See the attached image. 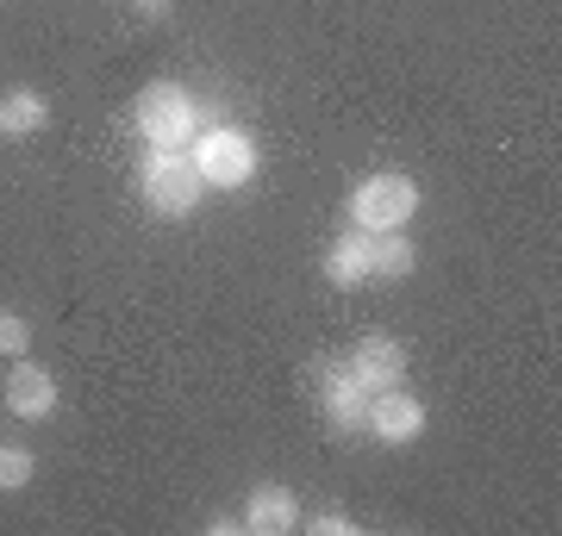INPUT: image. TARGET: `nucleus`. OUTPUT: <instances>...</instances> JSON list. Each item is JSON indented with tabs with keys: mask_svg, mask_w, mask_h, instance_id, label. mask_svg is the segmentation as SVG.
I'll use <instances>...</instances> for the list:
<instances>
[{
	"mask_svg": "<svg viewBox=\"0 0 562 536\" xmlns=\"http://www.w3.org/2000/svg\"><path fill=\"white\" fill-rule=\"evenodd\" d=\"M138 187H144V206L162 213V219H188V213L201 206V194H206V181H201V169H194L188 150H150Z\"/></svg>",
	"mask_w": 562,
	"mask_h": 536,
	"instance_id": "obj_2",
	"label": "nucleus"
},
{
	"mask_svg": "<svg viewBox=\"0 0 562 536\" xmlns=\"http://www.w3.org/2000/svg\"><path fill=\"white\" fill-rule=\"evenodd\" d=\"M44 119H50L44 94H32V88L0 94V138H32V132H44Z\"/></svg>",
	"mask_w": 562,
	"mask_h": 536,
	"instance_id": "obj_12",
	"label": "nucleus"
},
{
	"mask_svg": "<svg viewBox=\"0 0 562 536\" xmlns=\"http://www.w3.org/2000/svg\"><path fill=\"white\" fill-rule=\"evenodd\" d=\"M362 431L369 437H382L387 449H401L425 431V406L406 387H387V394H369V412H362Z\"/></svg>",
	"mask_w": 562,
	"mask_h": 536,
	"instance_id": "obj_6",
	"label": "nucleus"
},
{
	"mask_svg": "<svg viewBox=\"0 0 562 536\" xmlns=\"http://www.w3.org/2000/svg\"><path fill=\"white\" fill-rule=\"evenodd\" d=\"M350 375H357L362 394H387V387H406V350L401 338H387V331H362L350 343V362H344Z\"/></svg>",
	"mask_w": 562,
	"mask_h": 536,
	"instance_id": "obj_5",
	"label": "nucleus"
},
{
	"mask_svg": "<svg viewBox=\"0 0 562 536\" xmlns=\"http://www.w3.org/2000/svg\"><path fill=\"white\" fill-rule=\"evenodd\" d=\"M32 475H38L32 449H25V443H0V493H20V487H32Z\"/></svg>",
	"mask_w": 562,
	"mask_h": 536,
	"instance_id": "obj_13",
	"label": "nucleus"
},
{
	"mask_svg": "<svg viewBox=\"0 0 562 536\" xmlns=\"http://www.w3.org/2000/svg\"><path fill=\"white\" fill-rule=\"evenodd\" d=\"M32 350V324L20 312H0V356H25Z\"/></svg>",
	"mask_w": 562,
	"mask_h": 536,
	"instance_id": "obj_14",
	"label": "nucleus"
},
{
	"mask_svg": "<svg viewBox=\"0 0 562 536\" xmlns=\"http://www.w3.org/2000/svg\"><path fill=\"white\" fill-rule=\"evenodd\" d=\"M413 262H419V250H413L406 231H369V275L406 281L413 275Z\"/></svg>",
	"mask_w": 562,
	"mask_h": 536,
	"instance_id": "obj_11",
	"label": "nucleus"
},
{
	"mask_svg": "<svg viewBox=\"0 0 562 536\" xmlns=\"http://www.w3.org/2000/svg\"><path fill=\"white\" fill-rule=\"evenodd\" d=\"M238 524H244L250 536H288L294 524H301V499L288 493L281 480H262V487H250Z\"/></svg>",
	"mask_w": 562,
	"mask_h": 536,
	"instance_id": "obj_7",
	"label": "nucleus"
},
{
	"mask_svg": "<svg viewBox=\"0 0 562 536\" xmlns=\"http://www.w3.org/2000/svg\"><path fill=\"white\" fill-rule=\"evenodd\" d=\"M132 7H138L144 20H162V13H169V0H132Z\"/></svg>",
	"mask_w": 562,
	"mask_h": 536,
	"instance_id": "obj_16",
	"label": "nucleus"
},
{
	"mask_svg": "<svg viewBox=\"0 0 562 536\" xmlns=\"http://www.w3.org/2000/svg\"><path fill=\"white\" fill-rule=\"evenodd\" d=\"M306 531L313 536H344V531H357V524H350L344 512H319V517H306Z\"/></svg>",
	"mask_w": 562,
	"mask_h": 536,
	"instance_id": "obj_15",
	"label": "nucleus"
},
{
	"mask_svg": "<svg viewBox=\"0 0 562 536\" xmlns=\"http://www.w3.org/2000/svg\"><path fill=\"white\" fill-rule=\"evenodd\" d=\"M188 157H194L206 187H244V181L257 175V144L238 125H201L194 144H188Z\"/></svg>",
	"mask_w": 562,
	"mask_h": 536,
	"instance_id": "obj_4",
	"label": "nucleus"
},
{
	"mask_svg": "<svg viewBox=\"0 0 562 536\" xmlns=\"http://www.w3.org/2000/svg\"><path fill=\"white\" fill-rule=\"evenodd\" d=\"M7 406H13L20 418H50V412H57V380H50V368L13 356V375H7Z\"/></svg>",
	"mask_w": 562,
	"mask_h": 536,
	"instance_id": "obj_8",
	"label": "nucleus"
},
{
	"mask_svg": "<svg viewBox=\"0 0 562 536\" xmlns=\"http://www.w3.org/2000/svg\"><path fill=\"white\" fill-rule=\"evenodd\" d=\"M138 132H144L150 150H188L194 132H201V106H194V94L176 88V81H150L138 94Z\"/></svg>",
	"mask_w": 562,
	"mask_h": 536,
	"instance_id": "obj_1",
	"label": "nucleus"
},
{
	"mask_svg": "<svg viewBox=\"0 0 562 536\" xmlns=\"http://www.w3.org/2000/svg\"><path fill=\"white\" fill-rule=\"evenodd\" d=\"M325 281L344 287V294L369 281V231H344V238H331V250H325Z\"/></svg>",
	"mask_w": 562,
	"mask_h": 536,
	"instance_id": "obj_10",
	"label": "nucleus"
},
{
	"mask_svg": "<svg viewBox=\"0 0 562 536\" xmlns=\"http://www.w3.org/2000/svg\"><path fill=\"white\" fill-rule=\"evenodd\" d=\"M413 213H419V187L406 175H394V169L362 175L357 187H350V225H357V231H406Z\"/></svg>",
	"mask_w": 562,
	"mask_h": 536,
	"instance_id": "obj_3",
	"label": "nucleus"
},
{
	"mask_svg": "<svg viewBox=\"0 0 562 536\" xmlns=\"http://www.w3.org/2000/svg\"><path fill=\"white\" fill-rule=\"evenodd\" d=\"M319 399H325V418L338 424V431H362V412H369V394L357 387V375L344 368V362H331L319 375Z\"/></svg>",
	"mask_w": 562,
	"mask_h": 536,
	"instance_id": "obj_9",
	"label": "nucleus"
}]
</instances>
